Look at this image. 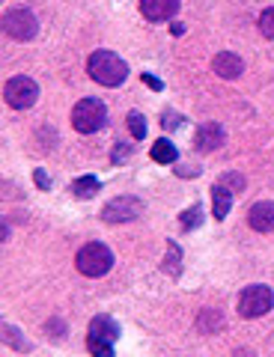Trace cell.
I'll return each mask as SVG.
<instances>
[{"instance_id": "obj_13", "label": "cell", "mask_w": 274, "mask_h": 357, "mask_svg": "<svg viewBox=\"0 0 274 357\" xmlns=\"http://www.w3.org/2000/svg\"><path fill=\"white\" fill-rule=\"evenodd\" d=\"M229 206H233V191H229L227 185L215 182V188H212V215H215V220H224L229 215Z\"/></svg>"}, {"instance_id": "obj_16", "label": "cell", "mask_w": 274, "mask_h": 357, "mask_svg": "<svg viewBox=\"0 0 274 357\" xmlns=\"http://www.w3.org/2000/svg\"><path fill=\"white\" fill-rule=\"evenodd\" d=\"M152 161H158V164H173L179 158V152H176V146H173L170 140H158V143H152Z\"/></svg>"}, {"instance_id": "obj_15", "label": "cell", "mask_w": 274, "mask_h": 357, "mask_svg": "<svg viewBox=\"0 0 274 357\" xmlns=\"http://www.w3.org/2000/svg\"><path fill=\"white\" fill-rule=\"evenodd\" d=\"M69 191L78 197V199H90L98 191V178L96 176H81V178H75V182H72Z\"/></svg>"}, {"instance_id": "obj_1", "label": "cell", "mask_w": 274, "mask_h": 357, "mask_svg": "<svg viewBox=\"0 0 274 357\" xmlns=\"http://www.w3.org/2000/svg\"><path fill=\"white\" fill-rule=\"evenodd\" d=\"M86 72H90V77L96 84L119 86L128 77V66L114 51H96V54H90V60H86Z\"/></svg>"}, {"instance_id": "obj_7", "label": "cell", "mask_w": 274, "mask_h": 357, "mask_svg": "<svg viewBox=\"0 0 274 357\" xmlns=\"http://www.w3.org/2000/svg\"><path fill=\"white\" fill-rule=\"evenodd\" d=\"M3 30H6L9 39L27 42L39 33V24H36V15H33L30 9H9L3 15Z\"/></svg>"}, {"instance_id": "obj_4", "label": "cell", "mask_w": 274, "mask_h": 357, "mask_svg": "<svg viewBox=\"0 0 274 357\" xmlns=\"http://www.w3.org/2000/svg\"><path fill=\"white\" fill-rule=\"evenodd\" d=\"M105 119H107V107L98 98H81L72 107V126L78 134H93L98 128H105Z\"/></svg>"}, {"instance_id": "obj_3", "label": "cell", "mask_w": 274, "mask_h": 357, "mask_svg": "<svg viewBox=\"0 0 274 357\" xmlns=\"http://www.w3.org/2000/svg\"><path fill=\"white\" fill-rule=\"evenodd\" d=\"M119 340V328L111 316H96L86 331V349L93 357H114V342Z\"/></svg>"}, {"instance_id": "obj_22", "label": "cell", "mask_w": 274, "mask_h": 357, "mask_svg": "<svg viewBox=\"0 0 274 357\" xmlns=\"http://www.w3.org/2000/svg\"><path fill=\"white\" fill-rule=\"evenodd\" d=\"M45 331H48V337H54V340H63V331H66V325H63V321L54 319V321H48V325H45Z\"/></svg>"}, {"instance_id": "obj_2", "label": "cell", "mask_w": 274, "mask_h": 357, "mask_svg": "<svg viewBox=\"0 0 274 357\" xmlns=\"http://www.w3.org/2000/svg\"><path fill=\"white\" fill-rule=\"evenodd\" d=\"M75 265H78V271L84 277H105L114 268V253H111L107 244L90 241V244H84V248L78 250V256H75Z\"/></svg>"}, {"instance_id": "obj_14", "label": "cell", "mask_w": 274, "mask_h": 357, "mask_svg": "<svg viewBox=\"0 0 274 357\" xmlns=\"http://www.w3.org/2000/svg\"><path fill=\"white\" fill-rule=\"evenodd\" d=\"M197 328H200V333H218L224 328V316H221V310H212V307H206L200 316H197Z\"/></svg>"}, {"instance_id": "obj_12", "label": "cell", "mask_w": 274, "mask_h": 357, "mask_svg": "<svg viewBox=\"0 0 274 357\" xmlns=\"http://www.w3.org/2000/svg\"><path fill=\"white\" fill-rule=\"evenodd\" d=\"M248 223H250V229H257V232H271L274 229V203L262 199V203L250 206Z\"/></svg>"}, {"instance_id": "obj_24", "label": "cell", "mask_w": 274, "mask_h": 357, "mask_svg": "<svg viewBox=\"0 0 274 357\" xmlns=\"http://www.w3.org/2000/svg\"><path fill=\"white\" fill-rule=\"evenodd\" d=\"M144 84H149L152 89H161V86H164V84L158 81V77H152V75H146V72H144Z\"/></svg>"}, {"instance_id": "obj_9", "label": "cell", "mask_w": 274, "mask_h": 357, "mask_svg": "<svg viewBox=\"0 0 274 357\" xmlns=\"http://www.w3.org/2000/svg\"><path fill=\"white\" fill-rule=\"evenodd\" d=\"M212 69L218 72V77H224V81H233V77H238V75L245 72V63H242V57H238V54L221 51V54H215Z\"/></svg>"}, {"instance_id": "obj_8", "label": "cell", "mask_w": 274, "mask_h": 357, "mask_svg": "<svg viewBox=\"0 0 274 357\" xmlns=\"http://www.w3.org/2000/svg\"><path fill=\"white\" fill-rule=\"evenodd\" d=\"M144 215V203H140L137 197H131V194H123V197H114L111 203H107L102 208V218L107 223H128V220H135Z\"/></svg>"}, {"instance_id": "obj_19", "label": "cell", "mask_w": 274, "mask_h": 357, "mask_svg": "<svg viewBox=\"0 0 274 357\" xmlns=\"http://www.w3.org/2000/svg\"><path fill=\"white\" fill-rule=\"evenodd\" d=\"M164 271L179 274V244H167V259H164Z\"/></svg>"}, {"instance_id": "obj_6", "label": "cell", "mask_w": 274, "mask_h": 357, "mask_svg": "<svg viewBox=\"0 0 274 357\" xmlns=\"http://www.w3.org/2000/svg\"><path fill=\"white\" fill-rule=\"evenodd\" d=\"M3 98H6V105L9 107H15V110H27L36 105V98H39V86L33 77L27 75H18V77H9L6 86H3Z\"/></svg>"}, {"instance_id": "obj_20", "label": "cell", "mask_w": 274, "mask_h": 357, "mask_svg": "<svg viewBox=\"0 0 274 357\" xmlns=\"http://www.w3.org/2000/svg\"><path fill=\"white\" fill-rule=\"evenodd\" d=\"M3 340L13 345V349H18V351H27L30 349V342H21V337H18V331L13 328V325H3Z\"/></svg>"}, {"instance_id": "obj_21", "label": "cell", "mask_w": 274, "mask_h": 357, "mask_svg": "<svg viewBox=\"0 0 274 357\" xmlns=\"http://www.w3.org/2000/svg\"><path fill=\"white\" fill-rule=\"evenodd\" d=\"M259 30L266 33V39H274V6L259 15Z\"/></svg>"}, {"instance_id": "obj_11", "label": "cell", "mask_w": 274, "mask_h": 357, "mask_svg": "<svg viewBox=\"0 0 274 357\" xmlns=\"http://www.w3.org/2000/svg\"><path fill=\"white\" fill-rule=\"evenodd\" d=\"M224 128L218 126V122H203L200 128H197V149L200 152H215L224 146Z\"/></svg>"}, {"instance_id": "obj_10", "label": "cell", "mask_w": 274, "mask_h": 357, "mask_svg": "<svg viewBox=\"0 0 274 357\" xmlns=\"http://www.w3.org/2000/svg\"><path fill=\"white\" fill-rule=\"evenodd\" d=\"M140 13L146 21H167L179 13V0H140Z\"/></svg>"}, {"instance_id": "obj_23", "label": "cell", "mask_w": 274, "mask_h": 357, "mask_svg": "<svg viewBox=\"0 0 274 357\" xmlns=\"http://www.w3.org/2000/svg\"><path fill=\"white\" fill-rule=\"evenodd\" d=\"M161 126H164V128H176V126H179V116H176V114H164Z\"/></svg>"}, {"instance_id": "obj_26", "label": "cell", "mask_w": 274, "mask_h": 357, "mask_svg": "<svg viewBox=\"0 0 274 357\" xmlns=\"http://www.w3.org/2000/svg\"><path fill=\"white\" fill-rule=\"evenodd\" d=\"M128 152H131L128 146H125V149H123V146H119V149L114 152V161H119V158H125V155H128Z\"/></svg>"}, {"instance_id": "obj_25", "label": "cell", "mask_w": 274, "mask_h": 357, "mask_svg": "<svg viewBox=\"0 0 274 357\" xmlns=\"http://www.w3.org/2000/svg\"><path fill=\"white\" fill-rule=\"evenodd\" d=\"M36 185H39V188H48V176L42 173V170H36Z\"/></svg>"}, {"instance_id": "obj_17", "label": "cell", "mask_w": 274, "mask_h": 357, "mask_svg": "<svg viewBox=\"0 0 274 357\" xmlns=\"http://www.w3.org/2000/svg\"><path fill=\"white\" fill-rule=\"evenodd\" d=\"M128 131H131V137H135V140L146 137V119H144V114L131 110V114H128Z\"/></svg>"}, {"instance_id": "obj_18", "label": "cell", "mask_w": 274, "mask_h": 357, "mask_svg": "<svg viewBox=\"0 0 274 357\" xmlns=\"http://www.w3.org/2000/svg\"><path fill=\"white\" fill-rule=\"evenodd\" d=\"M200 223H203V206L194 203V206L182 215V229H194V227H200Z\"/></svg>"}, {"instance_id": "obj_5", "label": "cell", "mask_w": 274, "mask_h": 357, "mask_svg": "<svg viewBox=\"0 0 274 357\" xmlns=\"http://www.w3.org/2000/svg\"><path fill=\"white\" fill-rule=\"evenodd\" d=\"M274 307V292L262 283H250L238 295V316L242 319H259Z\"/></svg>"}]
</instances>
